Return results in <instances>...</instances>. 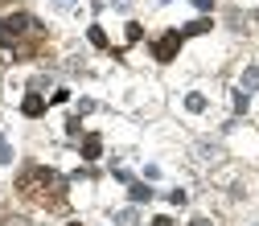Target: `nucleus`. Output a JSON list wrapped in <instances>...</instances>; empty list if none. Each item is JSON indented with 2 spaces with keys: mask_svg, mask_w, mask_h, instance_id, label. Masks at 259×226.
I'll use <instances>...</instances> for the list:
<instances>
[{
  "mask_svg": "<svg viewBox=\"0 0 259 226\" xmlns=\"http://www.w3.org/2000/svg\"><path fill=\"white\" fill-rule=\"evenodd\" d=\"M181 41H185V37H181V29H173V33H165V37L152 46V58H156V62H173L177 50H181Z\"/></svg>",
  "mask_w": 259,
  "mask_h": 226,
  "instance_id": "obj_2",
  "label": "nucleus"
},
{
  "mask_svg": "<svg viewBox=\"0 0 259 226\" xmlns=\"http://www.w3.org/2000/svg\"><path fill=\"white\" fill-rule=\"evenodd\" d=\"M111 9H119V13H127V9H132V0H111Z\"/></svg>",
  "mask_w": 259,
  "mask_h": 226,
  "instance_id": "obj_15",
  "label": "nucleus"
},
{
  "mask_svg": "<svg viewBox=\"0 0 259 226\" xmlns=\"http://www.w3.org/2000/svg\"><path fill=\"white\" fill-rule=\"evenodd\" d=\"M193 9H202V13H210V9H214V0H193Z\"/></svg>",
  "mask_w": 259,
  "mask_h": 226,
  "instance_id": "obj_16",
  "label": "nucleus"
},
{
  "mask_svg": "<svg viewBox=\"0 0 259 226\" xmlns=\"http://www.w3.org/2000/svg\"><path fill=\"white\" fill-rule=\"evenodd\" d=\"M74 5V0H54V9H70Z\"/></svg>",
  "mask_w": 259,
  "mask_h": 226,
  "instance_id": "obj_17",
  "label": "nucleus"
},
{
  "mask_svg": "<svg viewBox=\"0 0 259 226\" xmlns=\"http://www.w3.org/2000/svg\"><path fill=\"white\" fill-rule=\"evenodd\" d=\"M189 226H210V218H193V222H189Z\"/></svg>",
  "mask_w": 259,
  "mask_h": 226,
  "instance_id": "obj_18",
  "label": "nucleus"
},
{
  "mask_svg": "<svg viewBox=\"0 0 259 226\" xmlns=\"http://www.w3.org/2000/svg\"><path fill=\"white\" fill-rule=\"evenodd\" d=\"M0 226H33V222H29V218H5Z\"/></svg>",
  "mask_w": 259,
  "mask_h": 226,
  "instance_id": "obj_14",
  "label": "nucleus"
},
{
  "mask_svg": "<svg viewBox=\"0 0 259 226\" xmlns=\"http://www.w3.org/2000/svg\"><path fill=\"white\" fill-rule=\"evenodd\" d=\"M21 111H25V115H41V111H46V99H41L37 91H29L25 103H21Z\"/></svg>",
  "mask_w": 259,
  "mask_h": 226,
  "instance_id": "obj_4",
  "label": "nucleus"
},
{
  "mask_svg": "<svg viewBox=\"0 0 259 226\" xmlns=\"http://www.w3.org/2000/svg\"><path fill=\"white\" fill-rule=\"evenodd\" d=\"M9 160H13V148L5 144V136H0V165H9Z\"/></svg>",
  "mask_w": 259,
  "mask_h": 226,
  "instance_id": "obj_13",
  "label": "nucleus"
},
{
  "mask_svg": "<svg viewBox=\"0 0 259 226\" xmlns=\"http://www.w3.org/2000/svg\"><path fill=\"white\" fill-rule=\"evenodd\" d=\"M206 29H210V17H202V21L185 25V29H181V37H198V33H206Z\"/></svg>",
  "mask_w": 259,
  "mask_h": 226,
  "instance_id": "obj_7",
  "label": "nucleus"
},
{
  "mask_svg": "<svg viewBox=\"0 0 259 226\" xmlns=\"http://www.w3.org/2000/svg\"><path fill=\"white\" fill-rule=\"evenodd\" d=\"M17 189L25 193V198L41 202V206H58L62 198H66V177L54 173V169H46V165H29L21 173V181H17Z\"/></svg>",
  "mask_w": 259,
  "mask_h": 226,
  "instance_id": "obj_1",
  "label": "nucleus"
},
{
  "mask_svg": "<svg viewBox=\"0 0 259 226\" xmlns=\"http://www.w3.org/2000/svg\"><path fill=\"white\" fill-rule=\"evenodd\" d=\"M115 226H140V210H136V206H123V210L115 214Z\"/></svg>",
  "mask_w": 259,
  "mask_h": 226,
  "instance_id": "obj_5",
  "label": "nucleus"
},
{
  "mask_svg": "<svg viewBox=\"0 0 259 226\" xmlns=\"http://www.w3.org/2000/svg\"><path fill=\"white\" fill-rule=\"evenodd\" d=\"M99 152H103V140H99V136H87V140H82V156H87V160H95Z\"/></svg>",
  "mask_w": 259,
  "mask_h": 226,
  "instance_id": "obj_6",
  "label": "nucleus"
},
{
  "mask_svg": "<svg viewBox=\"0 0 259 226\" xmlns=\"http://www.w3.org/2000/svg\"><path fill=\"white\" fill-rule=\"evenodd\" d=\"M185 107H189V111H206V95H198V91L185 95Z\"/></svg>",
  "mask_w": 259,
  "mask_h": 226,
  "instance_id": "obj_9",
  "label": "nucleus"
},
{
  "mask_svg": "<svg viewBox=\"0 0 259 226\" xmlns=\"http://www.w3.org/2000/svg\"><path fill=\"white\" fill-rule=\"evenodd\" d=\"M198 156H202V160H214L218 148H214V144H198Z\"/></svg>",
  "mask_w": 259,
  "mask_h": 226,
  "instance_id": "obj_11",
  "label": "nucleus"
},
{
  "mask_svg": "<svg viewBox=\"0 0 259 226\" xmlns=\"http://www.w3.org/2000/svg\"><path fill=\"white\" fill-rule=\"evenodd\" d=\"M87 37H91V46H99V50H107V33H103L99 25H91V29H87Z\"/></svg>",
  "mask_w": 259,
  "mask_h": 226,
  "instance_id": "obj_8",
  "label": "nucleus"
},
{
  "mask_svg": "<svg viewBox=\"0 0 259 226\" xmlns=\"http://www.w3.org/2000/svg\"><path fill=\"white\" fill-rule=\"evenodd\" d=\"M235 115H247V95H243V91L235 95Z\"/></svg>",
  "mask_w": 259,
  "mask_h": 226,
  "instance_id": "obj_12",
  "label": "nucleus"
},
{
  "mask_svg": "<svg viewBox=\"0 0 259 226\" xmlns=\"http://www.w3.org/2000/svg\"><path fill=\"white\" fill-rule=\"evenodd\" d=\"M255 226H259V222H255Z\"/></svg>",
  "mask_w": 259,
  "mask_h": 226,
  "instance_id": "obj_20",
  "label": "nucleus"
},
{
  "mask_svg": "<svg viewBox=\"0 0 259 226\" xmlns=\"http://www.w3.org/2000/svg\"><path fill=\"white\" fill-rule=\"evenodd\" d=\"M239 91H243V95L259 91V62H251V66L243 70V78H239Z\"/></svg>",
  "mask_w": 259,
  "mask_h": 226,
  "instance_id": "obj_3",
  "label": "nucleus"
},
{
  "mask_svg": "<svg viewBox=\"0 0 259 226\" xmlns=\"http://www.w3.org/2000/svg\"><path fill=\"white\" fill-rule=\"evenodd\" d=\"M70 226H78V222H70Z\"/></svg>",
  "mask_w": 259,
  "mask_h": 226,
  "instance_id": "obj_19",
  "label": "nucleus"
},
{
  "mask_svg": "<svg viewBox=\"0 0 259 226\" xmlns=\"http://www.w3.org/2000/svg\"><path fill=\"white\" fill-rule=\"evenodd\" d=\"M148 198H152V189L140 185V181H132V202H148Z\"/></svg>",
  "mask_w": 259,
  "mask_h": 226,
  "instance_id": "obj_10",
  "label": "nucleus"
}]
</instances>
